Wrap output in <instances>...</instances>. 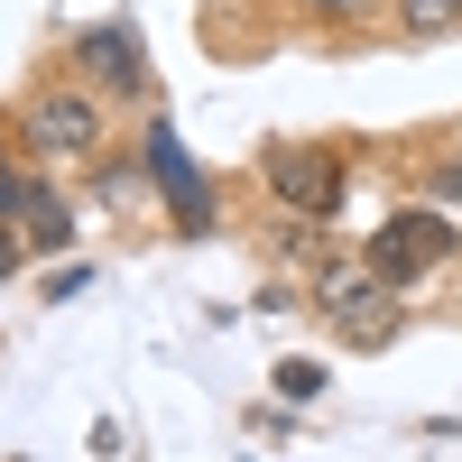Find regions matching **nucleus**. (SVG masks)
<instances>
[{
    "instance_id": "nucleus-3",
    "label": "nucleus",
    "mask_w": 462,
    "mask_h": 462,
    "mask_svg": "<svg viewBox=\"0 0 462 462\" xmlns=\"http://www.w3.org/2000/svg\"><path fill=\"white\" fill-rule=\"evenodd\" d=\"M19 139L37 148V158H56V167H84L93 148H102V93H93V84H47V93H28Z\"/></svg>"
},
{
    "instance_id": "nucleus-1",
    "label": "nucleus",
    "mask_w": 462,
    "mask_h": 462,
    "mask_svg": "<svg viewBox=\"0 0 462 462\" xmlns=\"http://www.w3.org/2000/svg\"><path fill=\"white\" fill-rule=\"evenodd\" d=\"M398 296H407V287H389L370 259H333L324 278H315V315L342 324V342H352V352H379V342L398 333Z\"/></svg>"
},
{
    "instance_id": "nucleus-8",
    "label": "nucleus",
    "mask_w": 462,
    "mask_h": 462,
    "mask_svg": "<svg viewBox=\"0 0 462 462\" xmlns=\"http://www.w3.org/2000/svg\"><path fill=\"white\" fill-rule=\"evenodd\" d=\"M389 28L398 37H453L462 28V0H389Z\"/></svg>"
},
{
    "instance_id": "nucleus-10",
    "label": "nucleus",
    "mask_w": 462,
    "mask_h": 462,
    "mask_svg": "<svg viewBox=\"0 0 462 462\" xmlns=\"http://www.w3.org/2000/svg\"><path fill=\"white\" fill-rule=\"evenodd\" d=\"M426 195H435L444 213H462V148H444V158L426 167Z\"/></svg>"
},
{
    "instance_id": "nucleus-11",
    "label": "nucleus",
    "mask_w": 462,
    "mask_h": 462,
    "mask_svg": "<svg viewBox=\"0 0 462 462\" xmlns=\"http://www.w3.org/2000/svg\"><path fill=\"white\" fill-rule=\"evenodd\" d=\"M278 389H287V398H315V389H324V361H287Z\"/></svg>"
},
{
    "instance_id": "nucleus-6",
    "label": "nucleus",
    "mask_w": 462,
    "mask_h": 462,
    "mask_svg": "<svg viewBox=\"0 0 462 462\" xmlns=\"http://www.w3.org/2000/svg\"><path fill=\"white\" fill-rule=\"evenodd\" d=\"M148 167H158V185H167V204H176V222H185V231H204V222H213V185L185 167V148H176V130H167V121L148 130Z\"/></svg>"
},
{
    "instance_id": "nucleus-7",
    "label": "nucleus",
    "mask_w": 462,
    "mask_h": 462,
    "mask_svg": "<svg viewBox=\"0 0 462 462\" xmlns=\"http://www.w3.org/2000/svg\"><path fill=\"white\" fill-rule=\"evenodd\" d=\"M10 213H19V231H28V250H65V241H74V213L47 195V185H19Z\"/></svg>"
},
{
    "instance_id": "nucleus-9",
    "label": "nucleus",
    "mask_w": 462,
    "mask_h": 462,
    "mask_svg": "<svg viewBox=\"0 0 462 462\" xmlns=\"http://www.w3.org/2000/svg\"><path fill=\"white\" fill-rule=\"evenodd\" d=\"M296 10L315 19V28H361L370 10H389V0H296Z\"/></svg>"
},
{
    "instance_id": "nucleus-5",
    "label": "nucleus",
    "mask_w": 462,
    "mask_h": 462,
    "mask_svg": "<svg viewBox=\"0 0 462 462\" xmlns=\"http://www.w3.org/2000/svg\"><path fill=\"white\" fill-rule=\"evenodd\" d=\"M74 74H84L93 93H148V47H139V28L130 19H93L84 37H74Z\"/></svg>"
},
{
    "instance_id": "nucleus-2",
    "label": "nucleus",
    "mask_w": 462,
    "mask_h": 462,
    "mask_svg": "<svg viewBox=\"0 0 462 462\" xmlns=\"http://www.w3.org/2000/svg\"><path fill=\"white\" fill-rule=\"evenodd\" d=\"M259 185L278 195V213H296V222H333V213H342V185H352V167H342V148L296 139V148H268V158H259Z\"/></svg>"
},
{
    "instance_id": "nucleus-13",
    "label": "nucleus",
    "mask_w": 462,
    "mask_h": 462,
    "mask_svg": "<svg viewBox=\"0 0 462 462\" xmlns=\"http://www.w3.org/2000/svg\"><path fill=\"white\" fill-rule=\"evenodd\" d=\"M19 185H28V176H10V158H0V213L19 204Z\"/></svg>"
},
{
    "instance_id": "nucleus-12",
    "label": "nucleus",
    "mask_w": 462,
    "mask_h": 462,
    "mask_svg": "<svg viewBox=\"0 0 462 462\" xmlns=\"http://www.w3.org/2000/svg\"><path fill=\"white\" fill-rule=\"evenodd\" d=\"M19 250H28V231H10V213H0V278L19 268Z\"/></svg>"
},
{
    "instance_id": "nucleus-4",
    "label": "nucleus",
    "mask_w": 462,
    "mask_h": 462,
    "mask_svg": "<svg viewBox=\"0 0 462 462\" xmlns=\"http://www.w3.org/2000/svg\"><path fill=\"white\" fill-rule=\"evenodd\" d=\"M389 287H416V278H435V268L453 259V213H389L370 231V250H361Z\"/></svg>"
}]
</instances>
